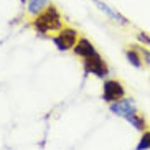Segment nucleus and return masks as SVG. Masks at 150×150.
<instances>
[{"mask_svg": "<svg viewBox=\"0 0 150 150\" xmlns=\"http://www.w3.org/2000/svg\"><path fill=\"white\" fill-rule=\"evenodd\" d=\"M48 0H28L27 2V10L30 15H40L43 10H46L48 7Z\"/></svg>", "mask_w": 150, "mask_h": 150, "instance_id": "8", "label": "nucleus"}, {"mask_svg": "<svg viewBox=\"0 0 150 150\" xmlns=\"http://www.w3.org/2000/svg\"><path fill=\"white\" fill-rule=\"evenodd\" d=\"M20 2H22V4L25 5V4H27V2H28V0H20Z\"/></svg>", "mask_w": 150, "mask_h": 150, "instance_id": "14", "label": "nucleus"}, {"mask_svg": "<svg viewBox=\"0 0 150 150\" xmlns=\"http://www.w3.org/2000/svg\"><path fill=\"white\" fill-rule=\"evenodd\" d=\"M137 40L140 41V43L149 45V46H150V36L147 35L145 31H139V33H137Z\"/></svg>", "mask_w": 150, "mask_h": 150, "instance_id": "12", "label": "nucleus"}, {"mask_svg": "<svg viewBox=\"0 0 150 150\" xmlns=\"http://www.w3.org/2000/svg\"><path fill=\"white\" fill-rule=\"evenodd\" d=\"M125 56H127L129 63L134 64L135 68H140L142 66V58H140V54L137 53L135 50H127V51H125Z\"/></svg>", "mask_w": 150, "mask_h": 150, "instance_id": "10", "label": "nucleus"}, {"mask_svg": "<svg viewBox=\"0 0 150 150\" xmlns=\"http://www.w3.org/2000/svg\"><path fill=\"white\" fill-rule=\"evenodd\" d=\"M33 28L41 35H46L50 31H56L63 28V18L54 5H48L40 15H36L33 20Z\"/></svg>", "mask_w": 150, "mask_h": 150, "instance_id": "1", "label": "nucleus"}, {"mask_svg": "<svg viewBox=\"0 0 150 150\" xmlns=\"http://www.w3.org/2000/svg\"><path fill=\"white\" fill-rule=\"evenodd\" d=\"M84 71L89 74H94L97 78H106L109 69H107L104 59L101 58V54L96 53L89 58H84Z\"/></svg>", "mask_w": 150, "mask_h": 150, "instance_id": "3", "label": "nucleus"}, {"mask_svg": "<svg viewBox=\"0 0 150 150\" xmlns=\"http://www.w3.org/2000/svg\"><path fill=\"white\" fill-rule=\"evenodd\" d=\"M125 96V89L124 86L119 83V81H114V79H109L104 83V91H102V99L106 102H115V101H120L124 99Z\"/></svg>", "mask_w": 150, "mask_h": 150, "instance_id": "4", "label": "nucleus"}, {"mask_svg": "<svg viewBox=\"0 0 150 150\" xmlns=\"http://www.w3.org/2000/svg\"><path fill=\"white\" fill-rule=\"evenodd\" d=\"M53 43L56 45V48L59 51H69L78 43V31L74 28H69V27L61 28L59 33L56 36H53Z\"/></svg>", "mask_w": 150, "mask_h": 150, "instance_id": "2", "label": "nucleus"}, {"mask_svg": "<svg viewBox=\"0 0 150 150\" xmlns=\"http://www.w3.org/2000/svg\"><path fill=\"white\" fill-rule=\"evenodd\" d=\"M94 4L99 7V10H102V12H106L107 15H109L110 18H114L115 22H119V23H122V25H129V22L125 20V18L122 17V15L119 13V12H115V10H112L109 7V5H106L104 2H101V0H94Z\"/></svg>", "mask_w": 150, "mask_h": 150, "instance_id": "7", "label": "nucleus"}, {"mask_svg": "<svg viewBox=\"0 0 150 150\" xmlns=\"http://www.w3.org/2000/svg\"><path fill=\"white\" fill-rule=\"evenodd\" d=\"M140 54H142V58H144V59L150 64V50H147V48L142 46V48H140Z\"/></svg>", "mask_w": 150, "mask_h": 150, "instance_id": "13", "label": "nucleus"}, {"mask_svg": "<svg viewBox=\"0 0 150 150\" xmlns=\"http://www.w3.org/2000/svg\"><path fill=\"white\" fill-rule=\"evenodd\" d=\"M149 149H150V130H145L144 135L140 137L139 144H137L135 150H149Z\"/></svg>", "mask_w": 150, "mask_h": 150, "instance_id": "11", "label": "nucleus"}, {"mask_svg": "<svg viewBox=\"0 0 150 150\" xmlns=\"http://www.w3.org/2000/svg\"><path fill=\"white\" fill-rule=\"evenodd\" d=\"M110 112H114L119 117L127 119L129 115L137 114V106L132 99H120V101L110 102Z\"/></svg>", "mask_w": 150, "mask_h": 150, "instance_id": "5", "label": "nucleus"}, {"mask_svg": "<svg viewBox=\"0 0 150 150\" xmlns=\"http://www.w3.org/2000/svg\"><path fill=\"white\" fill-rule=\"evenodd\" d=\"M73 51H74V54L81 56L83 59L97 53L96 48H94V45L91 43L89 40H86V38H79V40H78V43H76V46L73 48Z\"/></svg>", "mask_w": 150, "mask_h": 150, "instance_id": "6", "label": "nucleus"}, {"mask_svg": "<svg viewBox=\"0 0 150 150\" xmlns=\"http://www.w3.org/2000/svg\"><path fill=\"white\" fill-rule=\"evenodd\" d=\"M127 120L130 122V125H134L137 130H142V132H144V130H145V127H147V125H145V119H144V117H140L139 114L129 115Z\"/></svg>", "mask_w": 150, "mask_h": 150, "instance_id": "9", "label": "nucleus"}]
</instances>
